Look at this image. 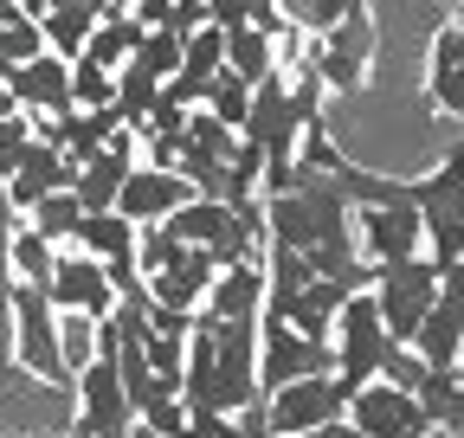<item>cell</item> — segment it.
I'll list each match as a JSON object with an SVG mask.
<instances>
[{"mask_svg":"<svg viewBox=\"0 0 464 438\" xmlns=\"http://www.w3.org/2000/svg\"><path fill=\"white\" fill-rule=\"evenodd\" d=\"M136 65H149L161 84L181 71V33H168V26H149L142 33V45H136Z\"/></svg>","mask_w":464,"mask_h":438,"instance_id":"f546056e","label":"cell"},{"mask_svg":"<svg viewBox=\"0 0 464 438\" xmlns=\"http://www.w3.org/2000/svg\"><path fill=\"white\" fill-rule=\"evenodd\" d=\"M258 394V316H194L181 400L194 413H232Z\"/></svg>","mask_w":464,"mask_h":438,"instance_id":"6da1fadb","label":"cell"},{"mask_svg":"<svg viewBox=\"0 0 464 438\" xmlns=\"http://www.w3.org/2000/svg\"><path fill=\"white\" fill-rule=\"evenodd\" d=\"M304 374H335V348L323 336H304L284 316H258V394L284 387Z\"/></svg>","mask_w":464,"mask_h":438,"instance_id":"ba28073f","label":"cell"},{"mask_svg":"<svg viewBox=\"0 0 464 438\" xmlns=\"http://www.w3.org/2000/svg\"><path fill=\"white\" fill-rule=\"evenodd\" d=\"M348 419H355L368 438H426L432 432V419L420 413V400L406 387H393V380H381V374L348 394Z\"/></svg>","mask_w":464,"mask_h":438,"instance_id":"30bf717a","label":"cell"},{"mask_svg":"<svg viewBox=\"0 0 464 438\" xmlns=\"http://www.w3.org/2000/svg\"><path fill=\"white\" fill-rule=\"evenodd\" d=\"M226 65L246 84H258L265 71H277V39L265 26H226Z\"/></svg>","mask_w":464,"mask_h":438,"instance_id":"44dd1931","label":"cell"},{"mask_svg":"<svg viewBox=\"0 0 464 438\" xmlns=\"http://www.w3.org/2000/svg\"><path fill=\"white\" fill-rule=\"evenodd\" d=\"M310 71L323 78V90H342V97L368 90V71H374V14H368V0L348 20H335L329 33H316Z\"/></svg>","mask_w":464,"mask_h":438,"instance_id":"52a82bcc","label":"cell"},{"mask_svg":"<svg viewBox=\"0 0 464 438\" xmlns=\"http://www.w3.org/2000/svg\"><path fill=\"white\" fill-rule=\"evenodd\" d=\"M420 213V233H426V258H464V148H445L432 175L406 181Z\"/></svg>","mask_w":464,"mask_h":438,"instance_id":"3957f363","label":"cell"},{"mask_svg":"<svg viewBox=\"0 0 464 438\" xmlns=\"http://www.w3.org/2000/svg\"><path fill=\"white\" fill-rule=\"evenodd\" d=\"M368 290H374V309H381V322H387V336H393V342H413L420 316H426L432 297H439V258H426V252H413V258H381Z\"/></svg>","mask_w":464,"mask_h":438,"instance_id":"277c9868","label":"cell"},{"mask_svg":"<svg viewBox=\"0 0 464 438\" xmlns=\"http://www.w3.org/2000/svg\"><path fill=\"white\" fill-rule=\"evenodd\" d=\"M387 322H381V309H374V290H348L342 297V309H335V322H329V348H335V380L348 394L362 387V380H374L381 374V355H387Z\"/></svg>","mask_w":464,"mask_h":438,"instance_id":"5b68a950","label":"cell"},{"mask_svg":"<svg viewBox=\"0 0 464 438\" xmlns=\"http://www.w3.org/2000/svg\"><path fill=\"white\" fill-rule=\"evenodd\" d=\"M188 194H194V181H188L181 168H155V161H136V168L123 175V187H116V213L136 219V226H149V219H168Z\"/></svg>","mask_w":464,"mask_h":438,"instance_id":"7c38bea8","label":"cell"},{"mask_svg":"<svg viewBox=\"0 0 464 438\" xmlns=\"http://www.w3.org/2000/svg\"><path fill=\"white\" fill-rule=\"evenodd\" d=\"M39 52H45V33H39L33 14H7V20H0V59H7V65L39 59Z\"/></svg>","mask_w":464,"mask_h":438,"instance_id":"4dcf8cb0","label":"cell"},{"mask_svg":"<svg viewBox=\"0 0 464 438\" xmlns=\"http://www.w3.org/2000/svg\"><path fill=\"white\" fill-rule=\"evenodd\" d=\"M155 90H161V78L149 65H136V59L116 65V110H123V123H142V110L155 103Z\"/></svg>","mask_w":464,"mask_h":438,"instance_id":"83f0119b","label":"cell"},{"mask_svg":"<svg viewBox=\"0 0 464 438\" xmlns=\"http://www.w3.org/2000/svg\"><path fill=\"white\" fill-rule=\"evenodd\" d=\"M420 374H426V361H420L413 342H387V355H381V380H393V387L413 394V387H420Z\"/></svg>","mask_w":464,"mask_h":438,"instance_id":"d6a6232c","label":"cell"},{"mask_svg":"<svg viewBox=\"0 0 464 438\" xmlns=\"http://www.w3.org/2000/svg\"><path fill=\"white\" fill-rule=\"evenodd\" d=\"M7 14H26V7H14V0H0V20H7Z\"/></svg>","mask_w":464,"mask_h":438,"instance_id":"ab89813d","label":"cell"},{"mask_svg":"<svg viewBox=\"0 0 464 438\" xmlns=\"http://www.w3.org/2000/svg\"><path fill=\"white\" fill-rule=\"evenodd\" d=\"M72 181H78V161H65L52 142H39V136H33V142H26V155L14 161V175H7V200L26 213L39 194H52V187H72Z\"/></svg>","mask_w":464,"mask_h":438,"instance_id":"e0dca14e","label":"cell"},{"mask_svg":"<svg viewBox=\"0 0 464 438\" xmlns=\"http://www.w3.org/2000/svg\"><path fill=\"white\" fill-rule=\"evenodd\" d=\"M232 432H239V438H271V406H265V394H252L246 406H232Z\"/></svg>","mask_w":464,"mask_h":438,"instance_id":"e575fe53","label":"cell"},{"mask_svg":"<svg viewBox=\"0 0 464 438\" xmlns=\"http://www.w3.org/2000/svg\"><path fill=\"white\" fill-rule=\"evenodd\" d=\"M130 168H136V142H130V123H123L91 161H78V181H72L78 206H84V213H110V206H116V187H123Z\"/></svg>","mask_w":464,"mask_h":438,"instance_id":"5bb4252c","label":"cell"},{"mask_svg":"<svg viewBox=\"0 0 464 438\" xmlns=\"http://www.w3.org/2000/svg\"><path fill=\"white\" fill-rule=\"evenodd\" d=\"M188 252V239L168 226V219H149V226H136V271L142 278H155V271H168L174 258Z\"/></svg>","mask_w":464,"mask_h":438,"instance_id":"484cf974","label":"cell"},{"mask_svg":"<svg viewBox=\"0 0 464 438\" xmlns=\"http://www.w3.org/2000/svg\"><path fill=\"white\" fill-rule=\"evenodd\" d=\"M426 438H432V432H426Z\"/></svg>","mask_w":464,"mask_h":438,"instance_id":"b9f144b4","label":"cell"},{"mask_svg":"<svg viewBox=\"0 0 464 438\" xmlns=\"http://www.w3.org/2000/svg\"><path fill=\"white\" fill-rule=\"evenodd\" d=\"M142 20L136 14H103L97 26H91V39H84V52L78 59H91V65H103V71H116L123 59H136V45H142Z\"/></svg>","mask_w":464,"mask_h":438,"instance_id":"ffe728a7","label":"cell"},{"mask_svg":"<svg viewBox=\"0 0 464 438\" xmlns=\"http://www.w3.org/2000/svg\"><path fill=\"white\" fill-rule=\"evenodd\" d=\"M26 142H33V117L26 110H0V181L14 175V161L26 155Z\"/></svg>","mask_w":464,"mask_h":438,"instance_id":"1f68e13d","label":"cell"},{"mask_svg":"<svg viewBox=\"0 0 464 438\" xmlns=\"http://www.w3.org/2000/svg\"><path fill=\"white\" fill-rule=\"evenodd\" d=\"M174 438H239V432H232V413H194L188 406V425Z\"/></svg>","mask_w":464,"mask_h":438,"instance_id":"d590c367","label":"cell"},{"mask_svg":"<svg viewBox=\"0 0 464 438\" xmlns=\"http://www.w3.org/2000/svg\"><path fill=\"white\" fill-rule=\"evenodd\" d=\"M14 7H26V14L39 20V14H45V0H14Z\"/></svg>","mask_w":464,"mask_h":438,"instance_id":"f35d334b","label":"cell"},{"mask_svg":"<svg viewBox=\"0 0 464 438\" xmlns=\"http://www.w3.org/2000/svg\"><path fill=\"white\" fill-rule=\"evenodd\" d=\"M149 284V297L142 303H168V309H200V297H207V284H213V258L200 252V245H188L181 258H174L168 271H155V278H142Z\"/></svg>","mask_w":464,"mask_h":438,"instance_id":"ac0fdd59","label":"cell"},{"mask_svg":"<svg viewBox=\"0 0 464 438\" xmlns=\"http://www.w3.org/2000/svg\"><path fill=\"white\" fill-rule=\"evenodd\" d=\"M226 65V26H213V20H200L194 33H181V78H213Z\"/></svg>","mask_w":464,"mask_h":438,"instance_id":"d4e9b609","label":"cell"},{"mask_svg":"<svg viewBox=\"0 0 464 438\" xmlns=\"http://www.w3.org/2000/svg\"><path fill=\"white\" fill-rule=\"evenodd\" d=\"M7 97L26 110V117H45V110H72V59H58V52L20 59V65L7 71Z\"/></svg>","mask_w":464,"mask_h":438,"instance_id":"4fadbf2b","label":"cell"},{"mask_svg":"<svg viewBox=\"0 0 464 438\" xmlns=\"http://www.w3.org/2000/svg\"><path fill=\"white\" fill-rule=\"evenodd\" d=\"M78 219H84V206H78V194H72V187H52V194H39V200L26 206V226H33V233H45L52 245H65V239L78 233Z\"/></svg>","mask_w":464,"mask_h":438,"instance_id":"7402d4cb","label":"cell"},{"mask_svg":"<svg viewBox=\"0 0 464 438\" xmlns=\"http://www.w3.org/2000/svg\"><path fill=\"white\" fill-rule=\"evenodd\" d=\"M271 438H297V432H271Z\"/></svg>","mask_w":464,"mask_h":438,"instance_id":"60d3db41","label":"cell"},{"mask_svg":"<svg viewBox=\"0 0 464 438\" xmlns=\"http://www.w3.org/2000/svg\"><path fill=\"white\" fill-rule=\"evenodd\" d=\"M14 361L33 374V380H72L65 367V336H58V309L45 297V284H20L14 278Z\"/></svg>","mask_w":464,"mask_h":438,"instance_id":"8992f818","label":"cell"},{"mask_svg":"<svg viewBox=\"0 0 464 438\" xmlns=\"http://www.w3.org/2000/svg\"><path fill=\"white\" fill-rule=\"evenodd\" d=\"M45 297H52L58 316H110L116 309V284L91 252H58L52 278H45Z\"/></svg>","mask_w":464,"mask_h":438,"instance_id":"8fae6325","label":"cell"},{"mask_svg":"<svg viewBox=\"0 0 464 438\" xmlns=\"http://www.w3.org/2000/svg\"><path fill=\"white\" fill-rule=\"evenodd\" d=\"M200 110H213L219 123L239 129V123H246V110H252V84L232 71V65H219V71L207 78V90H200Z\"/></svg>","mask_w":464,"mask_h":438,"instance_id":"cb8c5ba5","label":"cell"},{"mask_svg":"<svg viewBox=\"0 0 464 438\" xmlns=\"http://www.w3.org/2000/svg\"><path fill=\"white\" fill-rule=\"evenodd\" d=\"M271 406V432H316L323 419H342L348 413V387L335 374H304V380H284V387L265 394Z\"/></svg>","mask_w":464,"mask_h":438,"instance_id":"9c48e42d","label":"cell"},{"mask_svg":"<svg viewBox=\"0 0 464 438\" xmlns=\"http://www.w3.org/2000/svg\"><path fill=\"white\" fill-rule=\"evenodd\" d=\"M72 103H78V110L116 103V71H103V65H91V59H72Z\"/></svg>","mask_w":464,"mask_h":438,"instance_id":"f1b7e54d","label":"cell"},{"mask_svg":"<svg viewBox=\"0 0 464 438\" xmlns=\"http://www.w3.org/2000/svg\"><path fill=\"white\" fill-rule=\"evenodd\" d=\"M123 438H161V432H155V425H142V419H136V425H130V432H123Z\"/></svg>","mask_w":464,"mask_h":438,"instance_id":"74e56055","label":"cell"},{"mask_svg":"<svg viewBox=\"0 0 464 438\" xmlns=\"http://www.w3.org/2000/svg\"><path fill=\"white\" fill-rule=\"evenodd\" d=\"M52 258H58V245H52L45 233H33V226H20L14 245H7V264H14L20 284H45V278H52Z\"/></svg>","mask_w":464,"mask_h":438,"instance_id":"4316f807","label":"cell"},{"mask_svg":"<svg viewBox=\"0 0 464 438\" xmlns=\"http://www.w3.org/2000/svg\"><path fill=\"white\" fill-rule=\"evenodd\" d=\"M97 20H103V14H97V7H84V0H45V14H39L45 52H58V59H78Z\"/></svg>","mask_w":464,"mask_h":438,"instance_id":"d6986e66","label":"cell"},{"mask_svg":"<svg viewBox=\"0 0 464 438\" xmlns=\"http://www.w3.org/2000/svg\"><path fill=\"white\" fill-rule=\"evenodd\" d=\"M426 97L439 117H464V14L432 33V59H426Z\"/></svg>","mask_w":464,"mask_h":438,"instance_id":"9a60e30c","label":"cell"},{"mask_svg":"<svg viewBox=\"0 0 464 438\" xmlns=\"http://www.w3.org/2000/svg\"><path fill=\"white\" fill-rule=\"evenodd\" d=\"M355 7H362V0H304V7H297V20H290V26L316 39V33H329L335 20H348Z\"/></svg>","mask_w":464,"mask_h":438,"instance_id":"836d02e7","label":"cell"},{"mask_svg":"<svg viewBox=\"0 0 464 438\" xmlns=\"http://www.w3.org/2000/svg\"><path fill=\"white\" fill-rule=\"evenodd\" d=\"M265 309V258H246V264H219L213 284L200 297V316H258Z\"/></svg>","mask_w":464,"mask_h":438,"instance_id":"2e32d148","label":"cell"},{"mask_svg":"<svg viewBox=\"0 0 464 438\" xmlns=\"http://www.w3.org/2000/svg\"><path fill=\"white\" fill-rule=\"evenodd\" d=\"M420 413L432 419V432H458V367H426L413 387Z\"/></svg>","mask_w":464,"mask_h":438,"instance_id":"603a6c76","label":"cell"},{"mask_svg":"<svg viewBox=\"0 0 464 438\" xmlns=\"http://www.w3.org/2000/svg\"><path fill=\"white\" fill-rule=\"evenodd\" d=\"M136 425V400L123 387V367H116V322L97 316V355L78 374V425L72 438H123Z\"/></svg>","mask_w":464,"mask_h":438,"instance_id":"7a4b0ae2","label":"cell"},{"mask_svg":"<svg viewBox=\"0 0 464 438\" xmlns=\"http://www.w3.org/2000/svg\"><path fill=\"white\" fill-rule=\"evenodd\" d=\"M304 438H368V432H362L355 419L342 413V419H323V425H316V432H304Z\"/></svg>","mask_w":464,"mask_h":438,"instance_id":"8d00e7d4","label":"cell"}]
</instances>
